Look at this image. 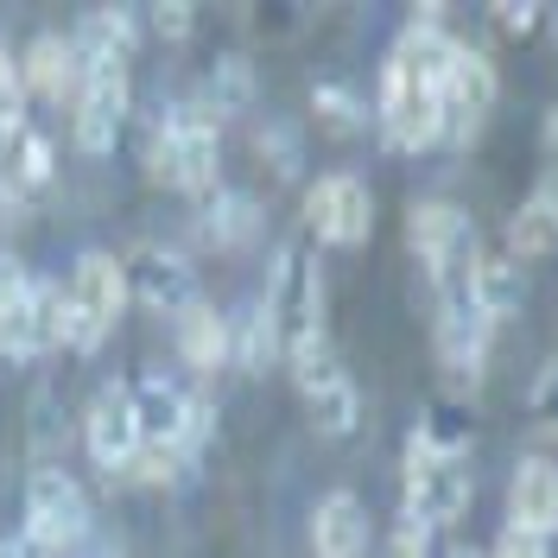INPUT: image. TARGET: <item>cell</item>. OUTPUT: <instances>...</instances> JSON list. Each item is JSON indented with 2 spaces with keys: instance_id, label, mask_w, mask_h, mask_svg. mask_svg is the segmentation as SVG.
Masks as SVG:
<instances>
[{
  "instance_id": "6",
  "label": "cell",
  "mask_w": 558,
  "mask_h": 558,
  "mask_svg": "<svg viewBox=\"0 0 558 558\" xmlns=\"http://www.w3.org/2000/svg\"><path fill=\"white\" fill-rule=\"evenodd\" d=\"M134 121V58H114V51H83V89L70 102V140L76 153L108 159Z\"/></svg>"
},
{
  "instance_id": "32",
  "label": "cell",
  "mask_w": 558,
  "mask_h": 558,
  "mask_svg": "<svg viewBox=\"0 0 558 558\" xmlns=\"http://www.w3.org/2000/svg\"><path fill=\"white\" fill-rule=\"evenodd\" d=\"M488 20H495L501 33H514V38H533L539 26H546V7H533V0H495Z\"/></svg>"
},
{
  "instance_id": "24",
  "label": "cell",
  "mask_w": 558,
  "mask_h": 558,
  "mask_svg": "<svg viewBox=\"0 0 558 558\" xmlns=\"http://www.w3.org/2000/svg\"><path fill=\"white\" fill-rule=\"evenodd\" d=\"M197 96H204L222 121L242 114V108L260 96V76H254V64H247V51H216L209 70H204V83H197Z\"/></svg>"
},
{
  "instance_id": "33",
  "label": "cell",
  "mask_w": 558,
  "mask_h": 558,
  "mask_svg": "<svg viewBox=\"0 0 558 558\" xmlns=\"http://www.w3.org/2000/svg\"><path fill=\"white\" fill-rule=\"evenodd\" d=\"M247 20H254V26H267V33H299V26H305V20H312V7H247Z\"/></svg>"
},
{
  "instance_id": "18",
  "label": "cell",
  "mask_w": 558,
  "mask_h": 558,
  "mask_svg": "<svg viewBox=\"0 0 558 558\" xmlns=\"http://www.w3.org/2000/svg\"><path fill=\"white\" fill-rule=\"evenodd\" d=\"M508 533L553 539L558 533V463L553 457H521L508 476Z\"/></svg>"
},
{
  "instance_id": "35",
  "label": "cell",
  "mask_w": 558,
  "mask_h": 558,
  "mask_svg": "<svg viewBox=\"0 0 558 558\" xmlns=\"http://www.w3.org/2000/svg\"><path fill=\"white\" fill-rule=\"evenodd\" d=\"M0 108H26L20 102V51L0 45Z\"/></svg>"
},
{
  "instance_id": "22",
  "label": "cell",
  "mask_w": 558,
  "mask_h": 558,
  "mask_svg": "<svg viewBox=\"0 0 558 558\" xmlns=\"http://www.w3.org/2000/svg\"><path fill=\"white\" fill-rule=\"evenodd\" d=\"M172 343L191 375H216V368H229V317L216 312L209 299H197V305H184L172 317Z\"/></svg>"
},
{
  "instance_id": "3",
  "label": "cell",
  "mask_w": 558,
  "mask_h": 558,
  "mask_svg": "<svg viewBox=\"0 0 558 558\" xmlns=\"http://www.w3.org/2000/svg\"><path fill=\"white\" fill-rule=\"evenodd\" d=\"M222 114L191 89V96H172L159 108V128L146 140V172L153 184H166L178 197H204L222 184Z\"/></svg>"
},
{
  "instance_id": "11",
  "label": "cell",
  "mask_w": 558,
  "mask_h": 558,
  "mask_svg": "<svg viewBox=\"0 0 558 558\" xmlns=\"http://www.w3.org/2000/svg\"><path fill=\"white\" fill-rule=\"evenodd\" d=\"M438 96H445V140H438V146L470 153V146L483 140L495 102H501V70H495V58H488L483 45L451 38V58H445V83H438Z\"/></svg>"
},
{
  "instance_id": "29",
  "label": "cell",
  "mask_w": 558,
  "mask_h": 558,
  "mask_svg": "<svg viewBox=\"0 0 558 558\" xmlns=\"http://www.w3.org/2000/svg\"><path fill=\"white\" fill-rule=\"evenodd\" d=\"M33 445L38 451H58L64 445V387L58 381H38V393H33Z\"/></svg>"
},
{
  "instance_id": "30",
  "label": "cell",
  "mask_w": 558,
  "mask_h": 558,
  "mask_svg": "<svg viewBox=\"0 0 558 558\" xmlns=\"http://www.w3.org/2000/svg\"><path fill=\"white\" fill-rule=\"evenodd\" d=\"M526 418H533V432L558 438V355L533 375V387H526Z\"/></svg>"
},
{
  "instance_id": "21",
  "label": "cell",
  "mask_w": 558,
  "mask_h": 558,
  "mask_svg": "<svg viewBox=\"0 0 558 558\" xmlns=\"http://www.w3.org/2000/svg\"><path fill=\"white\" fill-rule=\"evenodd\" d=\"M470 305L501 330V324H514L526 312V267L521 260H508L501 247H476V267H470Z\"/></svg>"
},
{
  "instance_id": "31",
  "label": "cell",
  "mask_w": 558,
  "mask_h": 558,
  "mask_svg": "<svg viewBox=\"0 0 558 558\" xmlns=\"http://www.w3.org/2000/svg\"><path fill=\"white\" fill-rule=\"evenodd\" d=\"M140 26H153L159 45H184L197 26V7H140Z\"/></svg>"
},
{
  "instance_id": "2",
  "label": "cell",
  "mask_w": 558,
  "mask_h": 558,
  "mask_svg": "<svg viewBox=\"0 0 558 558\" xmlns=\"http://www.w3.org/2000/svg\"><path fill=\"white\" fill-rule=\"evenodd\" d=\"M260 312L279 337V362H299L305 349L330 343V279H324V260L305 235H279L274 260H267Z\"/></svg>"
},
{
  "instance_id": "27",
  "label": "cell",
  "mask_w": 558,
  "mask_h": 558,
  "mask_svg": "<svg viewBox=\"0 0 558 558\" xmlns=\"http://www.w3.org/2000/svg\"><path fill=\"white\" fill-rule=\"evenodd\" d=\"M418 438L432 445V451H463L470 457V407H457V400H432L425 413H418V425H413Z\"/></svg>"
},
{
  "instance_id": "28",
  "label": "cell",
  "mask_w": 558,
  "mask_h": 558,
  "mask_svg": "<svg viewBox=\"0 0 558 558\" xmlns=\"http://www.w3.org/2000/svg\"><path fill=\"white\" fill-rule=\"evenodd\" d=\"M184 470H191V451H178V445H140L121 483H134V488H172V483H184Z\"/></svg>"
},
{
  "instance_id": "19",
  "label": "cell",
  "mask_w": 558,
  "mask_h": 558,
  "mask_svg": "<svg viewBox=\"0 0 558 558\" xmlns=\"http://www.w3.org/2000/svg\"><path fill=\"white\" fill-rule=\"evenodd\" d=\"M197 235L209 247H222V254H242L267 235V209L254 191H235V184H216L197 197Z\"/></svg>"
},
{
  "instance_id": "23",
  "label": "cell",
  "mask_w": 558,
  "mask_h": 558,
  "mask_svg": "<svg viewBox=\"0 0 558 558\" xmlns=\"http://www.w3.org/2000/svg\"><path fill=\"white\" fill-rule=\"evenodd\" d=\"M305 108H312V121L330 140H355V134L375 128V102H368L355 83H343V76H317L312 96H305Z\"/></svg>"
},
{
  "instance_id": "14",
  "label": "cell",
  "mask_w": 558,
  "mask_h": 558,
  "mask_svg": "<svg viewBox=\"0 0 558 558\" xmlns=\"http://www.w3.org/2000/svg\"><path fill=\"white\" fill-rule=\"evenodd\" d=\"M121 279H128V305H146V312H159V317H178L184 305L204 299L197 260L172 242H134L128 260H121Z\"/></svg>"
},
{
  "instance_id": "20",
  "label": "cell",
  "mask_w": 558,
  "mask_h": 558,
  "mask_svg": "<svg viewBox=\"0 0 558 558\" xmlns=\"http://www.w3.org/2000/svg\"><path fill=\"white\" fill-rule=\"evenodd\" d=\"M501 254L521 260V267L558 254V178H546L539 191H526L521 204H514L508 229H501Z\"/></svg>"
},
{
  "instance_id": "17",
  "label": "cell",
  "mask_w": 558,
  "mask_h": 558,
  "mask_svg": "<svg viewBox=\"0 0 558 558\" xmlns=\"http://www.w3.org/2000/svg\"><path fill=\"white\" fill-rule=\"evenodd\" d=\"M305 533H312L317 558H368V546H375V521L355 488H324Z\"/></svg>"
},
{
  "instance_id": "9",
  "label": "cell",
  "mask_w": 558,
  "mask_h": 558,
  "mask_svg": "<svg viewBox=\"0 0 558 558\" xmlns=\"http://www.w3.org/2000/svg\"><path fill=\"white\" fill-rule=\"evenodd\" d=\"M488 349H495V324H488L470 292L457 299H432V362L445 375V400L470 407L488 381Z\"/></svg>"
},
{
  "instance_id": "38",
  "label": "cell",
  "mask_w": 558,
  "mask_h": 558,
  "mask_svg": "<svg viewBox=\"0 0 558 558\" xmlns=\"http://www.w3.org/2000/svg\"><path fill=\"white\" fill-rule=\"evenodd\" d=\"M20 274V260H13V254H7V247H0V286H7V279Z\"/></svg>"
},
{
  "instance_id": "8",
  "label": "cell",
  "mask_w": 558,
  "mask_h": 558,
  "mask_svg": "<svg viewBox=\"0 0 558 558\" xmlns=\"http://www.w3.org/2000/svg\"><path fill=\"white\" fill-rule=\"evenodd\" d=\"M128 381V400H134V418H140V438L146 445H178V451H204L209 438V393L204 387H184L172 368H134L121 375Z\"/></svg>"
},
{
  "instance_id": "15",
  "label": "cell",
  "mask_w": 558,
  "mask_h": 558,
  "mask_svg": "<svg viewBox=\"0 0 558 558\" xmlns=\"http://www.w3.org/2000/svg\"><path fill=\"white\" fill-rule=\"evenodd\" d=\"M146 445L140 438V418H134V400H128V381H102L83 407V451L102 476H128L134 451Z\"/></svg>"
},
{
  "instance_id": "1",
  "label": "cell",
  "mask_w": 558,
  "mask_h": 558,
  "mask_svg": "<svg viewBox=\"0 0 558 558\" xmlns=\"http://www.w3.org/2000/svg\"><path fill=\"white\" fill-rule=\"evenodd\" d=\"M445 58H451V33L445 26H407L387 45L381 83H375V128H381L387 153L413 159L445 140Z\"/></svg>"
},
{
  "instance_id": "12",
  "label": "cell",
  "mask_w": 558,
  "mask_h": 558,
  "mask_svg": "<svg viewBox=\"0 0 558 558\" xmlns=\"http://www.w3.org/2000/svg\"><path fill=\"white\" fill-rule=\"evenodd\" d=\"M305 242L317 247H368L375 235V191L362 172H317L299 197Z\"/></svg>"
},
{
  "instance_id": "37",
  "label": "cell",
  "mask_w": 558,
  "mask_h": 558,
  "mask_svg": "<svg viewBox=\"0 0 558 558\" xmlns=\"http://www.w3.org/2000/svg\"><path fill=\"white\" fill-rule=\"evenodd\" d=\"M539 146H546V159L558 166V102L546 108V114H539Z\"/></svg>"
},
{
  "instance_id": "7",
  "label": "cell",
  "mask_w": 558,
  "mask_h": 558,
  "mask_svg": "<svg viewBox=\"0 0 558 558\" xmlns=\"http://www.w3.org/2000/svg\"><path fill=\"white\" fill-rule=\"evenodd\" d=\"M20 533L45 546L51 558H70L96 539V508H89V488L70 476L64 463H38L26 476V508H20Z\"/></svg>"
},
{
  "instance_id": "36",
  "label": "cell",
  "mask_w": 558,
  "mask_h": 558,
  "mask_svg": "<svg viewBox=\"0 0 558 558\" xmlns=\"http://www.w3.org/2000/svg\"><path fill=\"white\" fill-rule=\"evenodd\" d=\"M0 558H51V553H45V546H33V539H26V533L13 526V533L0 539Z\"/></svg>"
},
{
  "instance_id": "16",
  "label": "cell",
  "mask_w": 558,
  "mask_h": 558,
  "mask_svg": "<svg viewBox=\"0 0 558 558\" xmlns=\"http://www.w3.org/2000/svg\"><path fill=\"white\" fill-rule=\"evenodd\" d=\"M83 89V51L70 33H38L20 58V102L70 108Z\"/></svg>"
},
{
  "instance_id": "5",
  "label": "cell",
  "mask_w": 558,
  "mask_h": 558,
  "mask_svg": "<svg viewBox=\"0 0 558 558\" xmlns=\"http://www.w3.org/2000/svg\"><path fill=\"white\" fill-rule=\"evenodd\" d=\"M476 501V470L463 451H432L425 438H407V457H400V514L413 526H425L432 539L457 526Z\"/></svg>"
},
{
  "instance_id": "10",
  "label": "cell",
  "mask_w": 558,
  "mask_h": 558,
  "mask_svg": "<svg viewBox=\"0 0 558 558\" xmlns=\"http://www.w3.org/2000/svg\"><path fill=\"white\" fill-rule=\"evenodd\" d=\"M286 375L299 387V407H305V425H312L324 445H343L362 432V387L343 368L337 343H317L305 349L299 362H286Z\"/></svg>"
},
{
  "instance_id": "25",
  "label": "cell",
  "mask_w": 558,
  "mask_h": 558,
  "mask_svg": "<svg viewBox=\"0 0 558 558\" xmlns=\"http://www.w3.org/2000/svg\"><path fill=\"white\" fill-rule=\"evenodd\" d=\"M229 362L247 368V375L279 368V337H274V324H267V312H260V299H254L247 312L229 317Z\"/></svg>"
},
{
  "instance_id": "34",
  "label": "cell",
  "mask_w": 558,
  "mask_h": 558,
  "mask_svg": "<svg viewBox=\"0 0 558 558\" xmlns=\"http://www.w3.org/2000/svg\"><path fill=\"white\" fill-rule=\"evenodd\" d=\"M488 558H553V553H546V539H526V533H508L501 526V539L488 546Z\"/></svg>"
},
{
  "instance_id": "39",
  "label": "cell",
  "mask_w": 558,
  "mask_h": 558,
  "mask_svg": "<svg viewBox=\"0 0 558 558\" xmlns=\"http://www.w3.org/2000/svg\"><path fill=\"white\" fill-rule=\"evenodd\" d=\"M438 558H488L483 546H451V553H438Z\"/></svg>"
},
{
  "instance_id": "13",
  "label": "cell",
  "mask_w": 558,
  "mask_h": 558,
  "mask_svg": "<svg viewBox=\"0 0 558 558\" xmlns=\"http://www.w3.org/2000/svg\"><path fill=\"white\" fill-rule=\"evenodd\" d=\"M58 279L45 274H20L0 286V362L7 368H26L45 349H58Z\"/></svg>"
},
{
  "instance_id": "26",
  "label": "cell",
  "mask_w": 558,
  "mask_h": 558,
  "mask_svg": "<svg viewBox=\"0 0 558 558\" xmlns=\"http://www.w3.org/2000/svg\"><path fill=\"white\" fill-rule=\"evenodd\" d=\"M254 159L279 178V184H292V178H305V134H299V121H260L254 128Z\"/></svg>"
},
{
  "instance_id": "4",
  "label": "cell",
  "mask_w": 558,
  "mask_h": 558,
  "mask_svg": "<svg viewBox=\"0 0 558 558\" xmlns=\"http://www.w3.org/2000/svg\"><path fill=\"white\" fill-rule=\"evenodd\" d=\"M58 349L89 362L96 349L114 337V324L128 317V279H121V260L108 247H89L70 260V274L58 279Z\"/></svg>"
}]
</instances>
